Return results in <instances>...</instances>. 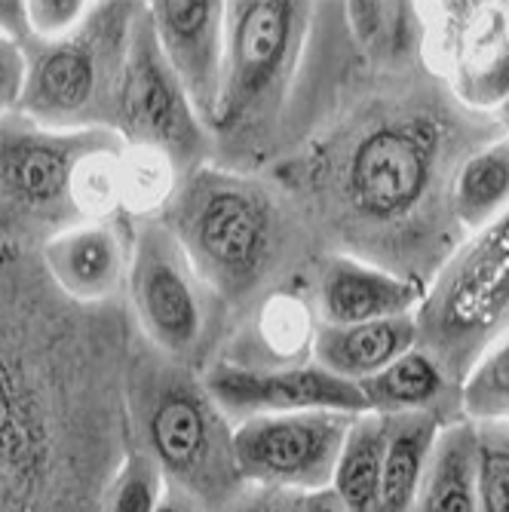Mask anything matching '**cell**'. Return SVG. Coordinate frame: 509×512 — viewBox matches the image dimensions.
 Segmentation results:
<instances>
[{"mask_svg":"<svg viewBox=\"0 0 509 512\" xmlns=\"http://www.w3.org/2000/svg\"><path fill=\"white\" fill-rule=\"evenodd\" d=\"M163 488L166 479L154 457L138 445H129L123 463L105 491L102 512H157Z\"/></svg>","mask_w":509,"mask_h":512,"instance_id":"26","label":"cell"},{"mask_svg":"<svg viewBox=\"0 0 509 512\" xmlns=\"http://www.w3.org/2000/svg\"><path fill=\"white\" fill-rule=\"evenodd\" d=\"M414 316L418 347L464 384L479 356L509 335V209L460 243Z\"/></svg>","mask_w":509,"mask_h":512,"instance_id":"8","label":"cell"},{"mask_svg":"<svg viewBox=\"0 0 509 512\" xmlns=\"http://www.w3.org/2000/svg\"><path fill=\"white\" fill-rule=\"evenodd\" d=\"M482 433L460 421L442 427L430 451L414 512H479Z\"/></svg>","mask_w":509,"mask_h":512,"instance_id":"20","label":"cell"},{"mask_svg":"<svg viewBox=\"0 0 509 512\" xmlns=\"http://www.w3.org/2000/svg\"><path fill=\"white\" fill-rule=\"evenodd\" d=\"M117 138L111 129H46L25 114L0 120V240L28 252L80 224L74 172Z\"/></svg>","mask_w":509,"mask_h":512,"instance_id":"9","label":"cell"},{"mask_svg":"<svg viewBox=\"0 0 509 512\" xmlns=\"http://www.w3.org/2000/svg\"><path fill=\"white\" fill-rule=\"evenodd\" d=\"M464 417L476 427H509V335L491 344L460 384Z\"/></svg>","mask_w":509,"mask_h":512,"instance_id":"25","label":"cell"},{"mask_svg":"<svg viewBox=\"0 0 509 512\" xmlns=\"http://www.w3.org/2000/svg\"><path fill=\"white\" fill-rule=\"evenodd\" d=\"M126 304L135 332L178 365L206 371L230 338V310L160 218L132 221Z\"/></svg>","mask_w":509,"mask_h":512,"instance_id":"7","label":"cell"},{"mask_svg":"<svg viewBox=\"0 0 509 512\" xmlns=\"http://www.w3.org/2000/svg\"><path fill=\"white\" fill-rule=\"evenodd\" d=\"M145 4H92L62 40H28V77L19 114L59 129H111L132 28Z\"/></svg>","mask_w":509,"mask_h":512,"instance_id":"6","label":"cell"},{"mask_svg":"<svg viewBox=\"0 0 509 512\" xmlns=\"http://www.w3.org/2000/svg\"><path fill=\"white\" fill-rule=\"evenodd\" d=\"M181 184V172L169 157L151 148L123 145V218H160Z\"/></svg>","mask_w":509,"mask_h":512,"instance_id":"24","label":"cell"},{"mask_svg":"<svg viewBox=\"0 0 509 512\" xmlns=\"http://www.w3.org/2000/svg\"><path fill=\"white\" fill-rule=\"evenodd\" d=\"M25 77H28L25 46L10 37H0V120L19 114L25 96Z\"/></svg>","mask_w":509,"mask_h":512,"instance_id":"29","label":"cell"},{"mask_svg":"<svg viewBox=\"0 0 509 512\" xmlns=\"http://www.w3.org/2000/svg\"><path fill=\"white\" fill-rule=\"evenodd\" d=\"M316 4L240 0L227 4L221 105L212 123V163L267 172L280 154L286 117L304 71Z\"/></svg>","mask_w":509,"mask_h":512,"instance_id":"4","label":"cell"},{"mask_svg":"<svg viewBox=\"0 0 509 512\" xmlns=\"http://www.w3.org/2000/svg\"><path fill=\"white\" fill-rule=\"evenodd\" d=\"M157 512H209L197 497H191L188 491H181L175 485L163 488V497L157 503Z\"/></svg>","mask_w":509,"mask_h":512,"instance_id":"32","label":"cell"},{"mask_svg":"<svg viewBox=\"0 0 509 512\" xmlns=\"http://www.w3.org/2000/svg\"><path fill=\"white\" fill-rule=\"evenodd\" d=\"M368 411L375 414H427L439 427L467 421L460 384L421 347L408 350L375 378L359 384Z\"/></svg>","mask_w":509,"mask_h":512,"instance_id":"18","label":"cell"},{"mask_svg":"<svg viewBox=\"0 0 509 512\" xmlns=\"http://www.w3.org/2000/svg\"><path fill=\"white\" fill-rule=\"evenodd\" d=\"M384 454H387V417L375 411L356 414L341 445L332 488H329L350 512H375Z\"/></svg>","mask_w":509,"mask_h":512,"instance_id":"23","label":"cell"},{"mask_svg":"<svg viewBox=\"0 0 509 512\" xmlns=\"http://www.w3.org/2000/svg\"><path fill=\"white\" fill-rule=\"evenodd\" d=\"M307 494L267 488V485H243L221 512H304Z\"/></svg>","mask_w":509,"mask_h":512,"instance_id":"30","label":"cell"},{"mask_svg":"<svg viewBox=\"0 0 509 512\" xmlns=\"http://www.w3.org/2000/svg\"><path fill=\"white\" fill-rule=\"evenodd\" d=\"M114 132L129 148H151L169 157L181 178L212 163V132L194 111L188 92L166 62L148 16V4L129 37L117 89Z\"/></svg>","mask_w":509,"mask_h":512,"instance_id":"10","label":"cell"},{"mask_svg":"<svg viewBox=\"0 0 509 512\" xmlns=\"http://www.w3.org/2000/svg\"><path fill=\"white\" fill-rule=\"evenodd\" d=\"M132 445L148 451L166 485L221 512L246 482L234 457V424L209 393L203 371L157 353L135 332L126 368Z\"/></svg>","mask_w":509,"mask_h":512,"instance_id":"5","label":"cell"},{"mask_svg":"<svg viewBox=\"0 0 509 512\" xmlns=\"http://www.w3.org/2000/svg\"><path fill=\"white\" fill-rule=\"evenodd\" d=\"M509 209V135L473 151L451 184V212L460 234L473 237Z\"/></svg>","mask_w":509,"mask_h":512,"instance_id":"22","label":"cell"},{"mask_svg":"<svg viewBox=\"0 0 509 512\" xmlns=\"http://www.w3.org/2000/svg\"><path fill=\"white\" fill-rule=\"evenodd\" d=\"M424 289L350 255H326L313 273V307L319 325H359L418 313Z\"/></svg>","mask_w":509,"mask_h":512,"instance_id":"16","label":"cell"},{"mask_svg":"<svg viewBox=\"0 0 509 512\" xmlns=\"http://www.w3.org/2000/svg\"><path fill=\"white\" fill-rule=\"evenodd\" d=\"M148 16L166 62L181 80L206 129H212L224 86L227 4H215V0H157V4H148Z\"/></svg>","mask_w":509,"mask_h":512,"instance_id":"14","label":"cell"},{"mask_svg":"<svg viewBox=\"0 0 509 512\" xmlns=\"http://www.w3.org/2000/svg\"><path fill=\"white\" fill-rule=\"evenodd\" d=\"M203 381L234 427L261 414L368 411L359 384L319 368L313 359L289 368H243L218 359L203 371Z\"/></svg>","mask_w":509,"mask_h":512,"instance_id":"13","label":"cell"},{"mask_svg":"<svg viewBox=\"0 0 509 512\" xmlns=\"http://www.w3.org/2000/svg\"><path fill=\"white\" fill-rule=\"evenodd\" d=\"M319 319L310 289H289L267 298L230 329L221 362L243 368H289L313 356Z\"/></svg>","mask_w":509,"mask_h":512,"instance_id":"17","label":"cell"},{"mask_svg":"<svg viewBox=\"0 0 509 512\" xmlns=\"http://www.w3.org/2000/svg\"><path fill=\"white\" fill-rule=\"evenodd\" d=\"M479 512H509V457L485 436L479 470Z\"/></svg>","mask_w":509,"mask_h":512,"instance_id":"28","label":"cell"},{"mask_svg":"<svg viewBox=\"0 0 509 512\" xmlns=\"http://www.w3.org/2000/svg\"><path fill=\"white\" fill-rule=\"evenodd\" d=\"M0 37H10L22 46L31 40L28 4H19V0H0Z\"/></svg>","mask_w":509,"mask_h":512,"instance_id":"31","label":"cell"},{"mask_svg":"<svg viewBox=\"0 0 509 512\" xmlns=\"http://www.w3.org/2000/svg\"><path fill=\"white\" fill-rule=\"evenodd\" d=\"M304 512H350L329 488L326 491H316V494H307L304 500Z\"/></svg>","mask_w":509,"mask_h":512,"instance_id":"33","label":"cell"},{"mask_svg":"<svg viewBox=\"0 0 509 512\" xmlns=\"http://www.w3.org/2000/svg\"><path fill=\"white\" fill-rule=\"evenodd\" d=\"M439 430H442L439 421H433L427 414L387 417V454H384L375 512H414Z\"/></svg>","mask_w":509,"mask_h":512,"instance_id":"21","label":"cell"},{"mask_svg":"<svg viewBox=\"0 0 509 512\" xmlns=\"http://www.w3.org/2000/svg\"><path fill=\"white\" fill-rule=\"evenodd\" d=\"M485 439H491L494 445L503 448V454L509 457V427H479Z\"/></svg>","mask_w":509,"mask_h":512,"instance_id":"34","label":"cell"},{"mask_svg":"<svg viewBox=\"0 0 509 512\" xmlns=\"http://www.w3.org/2000/svg\"><path fill=\"white\" fill-rule=\"evenodd\" d=\"M92 4L80 0H34L28 4V28L31 40H62L80 28Z\"/></svg>","mask_w":509,"mask_h":512,"instance_id":"27","label":"cell"},{"mask_svg":"<svg viewBox=\"0 0 509 512\" xmlns=\"http://www.w3.org/2000/svg\"><path fill=\"white\" fill-rule=\"evenodd\" d=\"M135 335L80 307L25 249H0V512H102L132 436Z\"/></svg>","mask_w":509,"mask_h":512,"instance_id":"2","label":"cell"},{"mask_svg":"<svg viewBox=\"0 0 509 512\" xmlns=\"http://www.w3.org/2000/svg\"><path fill=\"white\" fill-rule=\"evenodd\" d=\"M427 62L442 83L479 114L509 102V4H430Z\"/></svg>","mask_w":509,"mask_h":512,"instance_id":"12","label":"cell"},{"mask_svg":"<svg viewBox=\"0 0 509 512\" xmlns=\"http://www.w3.org/2000/svg\"><path fill=\"white\" fill-rule=\"evenodd\" d=\"M418 347V316L402 313L359 325H319L313 362L332 375L362 384Z\"/></svg>","mask_w":509,"mask_h":512,"instance_id":"19","label":"cell"},{"mask_svg":"<svg viewBox=\"0 0 509 512\" xmlns=\"http://www.w3.org/2000/svg\"><path fill=\"white\" fill-rule=\"evenodd\" d=\"M160 221L227 304L230 329L267 298L310 289L329 255L298 203L264 172L206 163L181 178Z\"/></svg>","mask_w":509,"mask_h":512,"instance_id":"3","label":"cell"},{"mask_svg":"<svg viewBox=\"0 0 509 512\" xmlns=\"http://www.w3.org/2000/svg\"><path fill=\"white\" fill-rule=\"evenodd\" d=\"M506 135L467 108L427 59L372 62L344 4H316L280 154L264 172L298 203L322 249L427 286L467 237L451 212L454 175Z\"/></svg>","mask_w":509,"mask_h":512,"instance_id":"1","label":"cell"},{"mask_svg":"<svg viewBox=\"0 0 509 512\" xmlns=\"http://www.w3.org/2000/svg\"><path fill=\"white\" fill-rule=\"evenodd\" d=\"M356 414L295 411L261 414L234 427V457L246 485L298 494L332 488L335 463Z\"/></svg>","mask_w":509,"mask_h":512,"instance_id":"11","label":"cell"},{"mask_svg":"<svg viewBox=\"0 0 509 512\" xmlns=\"http://www.w3.org/2000/svg\"><path fill=\"white\" fill-rule=\"evenodd\" d=\"M4 246H7V243H4V240H0V249H4Z\"/></svg>","mask_w":509,"mask_h":512,"instance_id":"35","label":"cell"},{"mask_svg":"<svg viewBox=\"0 0 509 512\" xmlns=\"http://www.w3.org/2000/svg\"><path fill=\"white\" fill-rule=\"evenodd\" d=\"M129 218L80 221L40 246L50 283L80 307H111L126 295L132 264Z\"/></svg>","mask_w":509,"mask_h":512,"instance_id":"15","label":"cell"}]
</instances>
